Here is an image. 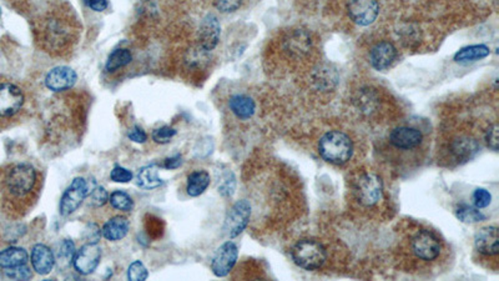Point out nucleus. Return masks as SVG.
I'll return each mask as SVG.
<instances>
[{
    "instance_id": "1a4fd4ad",
    "label": "nucleus",
    "mask_w": 499,
    "mask_h": 281,
    "mask_svg": "<svg viewBox=\"0 0 499 281\" xmlns=\"http://www.w3.org/2000/svg\"><path fill=\"white\" fill-rule=\"evenodd\" d=\"M411 246L413 254L417 256L419 260L423 261L436 260L442 249L439 238L429 230L418 231L417 234L413 236Z\"/></svg>"
},
{
    "instance_id": "f3484780",
    "label": "nucleus",
    "mask_w": 499,
    "mask_h": 281,
    "mask_svg": "<svg viewBox=\"0 0 499 281\" xmlns=\"http://www.w3.org/2000/svg\"><path fill=\"white\" fill-rule=\"evenodd\" d=\"M498 241V228L497 226H485L476 233L474 248L482 255H497L499 251Z\"/></svg>"
},
{
    "instance_id": "f257e3e1",
    "label": "nucleus",
    "mask_w": 499,
    "mask_h": 281,
    "mask_svg": "<svg viewBox=\"0 0 499 281\" xmlns=\"http://www.w3.org/2000/svg\"><path fill=\"white\" fill-rule=\"evenodd\" d=\"M318 153L327 163L343 165L352 158L353 144L347 134L333 130L320 139Z\"/></svg>"
},
{
    "instance_id": "c03bdc74",
    "label": "nucleus",
    "mask_w": 499,
    "mask_h": 281,
    "mask_svg": "<svg viewBox=\"0 0 499 281\" xmlns=\"http://www.w3.org/2000/svg\"><path fill=\"white\" fill-rule=\"evenodd\" d=\"M85 4H87L92 11H107V0H85Z\"/></svg>"
},
{
    "instance_id": "4c0bfd02",
    "label": "nucleus",
    "mask_w": 499,
    "mask_h": 281,
    "mask_svg": "<svg viewBox=\"0 0 499 281\" xmlns=\"http://www.w3.org/2000/svg\"><path fill=\"white\" fill-rule=\"evenodd\" d=\"M473 203L474 206L478 208V209L487 208L492 203V194L489 193L488 190L478 188V189L474 190Z\"/></svg>"
},
{
    "instance_id": "6ab92c4d",
    "label": "nucleus",
    "mask_w": 499,
    "mask_h": 281,
    "mask_svg": "<svg viewBox=\"0 0 499 281\" xmlns=\"http://www.w3.org/2000/svg\"><path fill=\"white\" fill-rule=\"evenodd\" d=\"M129 230H130V223H129L128 218L122 216V215H117V216L110 218L104 224L102 235L107 240L115 243V241H120L124 238H127Z\"/></svg>"
},
{
    "instance_id": "9d476101",
    "label": "nucleus",
    "mask_w": 499,
    "mask_h": 281,
    "mask_svg": "<svg viewBox=\"0 0 499 281\" xmlns=\"http://www.w3.org/2000/svg\"><path fill=\"white\" fill-rule=\"evenodd\" d=\"M26 97L19 87L11 83L0 84V118H9L21 110Z\"/></svg>"
},
{
    "instance_id": "ea45409f",
    "label": "nucleus",
    "mask_w": 499,
    "mask_h": 281,
    "mask_svg": "<svg viewBox=\"0 0 499 281\" xmlns=\"http://www.w3.org/2000/svg\"><path fill=\"white\" fill-rule=\"evenodd\" d=\"M498 125L493 124L492 127H489L487 133H485V142L493 152H498Z\"/></svg>"
},
{
    "instance_id": "ddd939ff",
    "label": "nucleus",
    "mask_w": 499,
    "mask_h": 281,
    "mask_svg": "<svg viewBox=\"0 0 499 281\" xmlns=\"http://www.w3.org/2000/svg\"><path fill=\"white\" fill-rule=\"evenodd\" d=\"M284 49L292 58H304L312 49V38L305 29H294L284 41Z\"/></svg>"
},
{
    "instance_id": "a878e982",
    "label": "nucleus",
    "mask_w": 499,
    "mask_h": 281,
    "mask_svg": "<svg viewBox=\"0 0 499 281\" xmlns=\"http://www.w3.org/2000/svg\"><path fill=\"white\" fill-rule=\"evenodd\" d=\"M490 54V49L484 44H476V46H464L461 51L456 53L454 62L468 63L477 62L481 59H484Z\"/></svg>"
},
{
    "instance_id": "bb28decb",
    "label": "nucleus",
    "mask_w": 499,
    "mask_h": 281,
    "mask_svg": "<svg viewBox=\"0 0 499 281\" xmlns=\"http://www.w3.org/2000/svg\"><path fill=\"white\" fill-rule=\"evenodd\" d=\"M133 60V54L129 49L119 48L117 51H112L107 58L105 69L109 73H115L122 68L127 67Z\"/></svg>"
},
{
    "instance_id": "c9c22d12",
    "label": "nucleus",
    "mask_w": 499,
    "mask_h": 281,
    "mask_svg": "<svg viewBox=\"0 0 499 281\" xmlns=\"http://www.w3.org/2000/svg\"><path fill=\"white\" fill-rule=\"evenodd\" d=\"M110 179L114 183H120V184H128L134 179V174L132 170L127 168H122L120 165H115L110 171Z\"/></svg>"
},
{
    "instance_id": "473e14b6",
    "label": "nucleus",
    "mask_w": 499,
    "mask_h": 281,
    "mask_svg": "<svg viewBox=\"0 0 499 281\" xmlns=\"http://www.w3.org/2000/svg\"><path fill=\"white\" fill-rule=\"evenodd\" d=\"M87 199L89 206H92V208H102L109 201V193L102 185H97L92 190V193L87 195Z\"/></svg>"
},
{
    "instance_id": "cd10ccee",
    "label": "nucleus",
    "mask_w": 499,
    "mask_h": 281,
    "mask_svg": "<svg viewBox=\"0 0 499 281\" xmlns=\"http://www.w3.org/2000/svg\"><path fill=\"white\" fill-rule=\"evenodd\" d=\"M454 214H456V218L464 224H477V223H481L485 219V216L482 214V211L478 208L464 204V203L456 206Z\"/></svg>"
},
{
    "instance_id": "4468645a",
    "label": "nucleus",
    "mask_w": 499,
    "mask_h": 281,
    "mask_svg": "<svg viewBox=\"0 0 499 281\" xmlns=\"http://www.w3.org/2000/svg\"><path fill=\"white\" fill-rule=\"evenodd\" d=\"M397 58V49L391 41H381L370 51V64L373 69L383 72L392 65Z\"/></svg>"
},
{
    "instance_id": "2eb2a0df",
    "label": "nucleus",
    "mask_w": 499,
    "mask_h": 281,
    "mask_svg": "<svg viewBox=\"0 0 499 281\" xmlns=\"http://www.w3.org/2000/svg\"><path fill=\"white\" fill-rule=\"evenodd\" d=\"M221 36V26L219 19L214 14L206 16L201 21L199 29V43L201 49L205 51H214L218 46Z\"/></svg>"
},
{
    "instance_id": "5701e85b",
    "label": "nucleus",
    "mask_w": 499,
    "mask_h": 281,
    "mask_svg": "<svg viewBox=\"0 0 499 281\" xmlns=\"http://www.w3.org/2000/svg\"><path fill=\"white\" fill-rule=\"evenodd\" d=\"M136 185L145 190L158 189L163 185V180L159 175V165L149 164L140 169L136 175Z\"/></svg>"
},
{
    "instance_id": "c85d7f7f",
    "label": "nucleus",
    "mask_w": 499,
    "mask_h": 281,
    "mask_svg": "<svg viewBox=\"0 0 499 281\" xmlns=\"http://www.w3.org/2000/svg\"><path fill=\"white\" fill-rule=\"evenodd\" d=\"M356 104L357 107L361 109V112L370 114L375 112L380 105V97L373 89H361V92L357 95Z\"/></svg>"
},
{
    "instance_id": "a211bd4d",
    "label": "nucleus",
    "mask_w": 499,
    "mask_h": 281,
    "mask_svg": "<svg viewBox=\"0 0 499 281\" xmlns=\"http://www.w3.org/2000/svg\"><path fill=\"white\" fill-rule=\"evenodd\" d=\"M423 135L418 129L409 127H399L390 135V143L399 150H411L421 145Z\"/></svg>"
},
{
    "instance_id": "6e6552de",
    "label": "nucleus",
    "mask_w": 499,
    "mask_h": 281,
    "mask_svg": "<svg viewBox=\"0 0 499 281\" xmlns=\"http://www.w3.org/2000/svg\"><path fill=\"white\" fill-rule=\"evenodd\" d=\"M239 258V248L234 241H226L215 253L211 260V270L218 277H225L232 271Z\"/></svg>"
},
{
    "instance_id": "58836bf2",
    "label": "nucleus",
    "mask_w": 499,
    "mask_h": 281,
    "mask_svg": "<svg viewBox=\"0 0 499 281\" xmlns=\"http://www.w3.org/2000/svg\"><path fill=\"white\" fill-rule=\"evenodd\" d=\"M214 4L221 13H234L242 4V0H214Z\"/></svg>"
},
{
    "instance_id": "20e7f679",
    "label": "nucleus",
    "mask_w": 499,
    "mask_h": 281,
    "mask_svg": "<svg viewBox=\"0 0 499 281\" xmlns=\"http://www.w3.org/2000/svg\"><path fill=\"white\" fill-rule=\"evenodd\" d=\"M36 183V170L31 164H18L11 169L6 176V186L11 195L21 198L34 189Z\"/></svg>"
},
{
    "instance_id": "aec40b11",
    "label": "nucleus",
    "mask_w": 499,
    "mask_h": 281,
    "mask_svg": "<svg viewBox=\"0 0 499 281\" xmlns=\"http://www.w3.org/2000/svg\"><path fill=\"white\" fill-rule=\"evenodd\" d=\"M338 74L330 65H320L312 73V84L320 92H330L336 88Z\"/></svg>"
},
{
    "instance_id": "f03ea898",
    "label": "nucleus",
    "mask_w": 499,
    "mask_h": 281,
    "mask_svg": "<svg viewBox=\"0 0 499 281\" xmlns=\"http://www.w3.org/2000/svg\"><path fill=\"white\" fill-rule=\"evenodd\" d=\"M292 260L296 265L305 270H317L327 260V251L321 243L313 239H304L296 243L291 250Z\"/></svg>"
},
{
    "instance_id": "7c9ffc66",
    "label": "nucleus",
    "mask_w": 499,
    "mask_h": 281,
    "mask_svg": "<svg viewBox=\"0 0 499 281\" xmlns=\"http://www.w3.org/2000/svg\"><path fill=\"white\" fill-rule=\"evenodd\" d=\"M75 244L70 239H64L59 243L58 250H56L55 263L58 261L60 265H70L73 264V259L75 255Z\"/></svg>"
},
{
    "instance_id": "c756f323",
    "label": "nucleus",
    "mask_w": 499,
    "mask_h": 281,
    "mask_svg": "<svg viewBox=\"0 0 499 281\" xmlns=\"http://www.w3.org/2000/svg\"><path fill=\"white\" fill-rule=\"evenodd\" d=\"M109 203L114 209L120 210L124 213H129L134 209V200L127 191L115 190L109 195Z\"/></svg>"
},
{
    "instance_id": "37998d69",
    "label": "nucleus",
    "mask_w": 499,
    "mask_h": 281,
    "mask_svg": "<svg viewBox=\"0 0 499 281\" xmlns=\"http://www.w3.org/2000/svg\"><path fill=\"white\" fill-rule=\"evenodd\" d=\"M183 164V157L180 154H176V155H173L170 158L165 159L163 168L168 169V170H175V169L181 168Z\"/></svg>"
},
{
    "instance_id": "a18cd8bd",
    "label": "nucleus",
    "mask_w": 499,
    "mask_h": 281,
    "mask_svg": "<svg viewBox=\"0 0 499 281\" xmlns=\"http://www.w3.org/2000/svg\"><path fill=\"white\" fill-rule=\"evenodd\" d=\"M0 16H1V9H0Z\"/></svg>"
},
{
    "instance_id": "72a5a7b5",
    "label": "nucleus",
    "mask_w": 499,
    "mask_h": 281,
    "mask_svg": "<svg viewBox=\"0 0 499 281\" xmlns=\"http://www.w3.org/2000/svg\"><path fill=\"white\" fill-rule=\"evenodd\" d=\"M149 277V270L140 260L133 261L128 267L129 281H145Z\"/></svg>"
},
{
    "instance_id": "412c9836",
    "label": "nucleus",
    "mask_w": 499,
    "mask_h": 281,
    "mask_svg": "<svg viewBox=\"0 0 499 281\" xmlns=\"http://www.w3.org/2000/svg\"><path fill=\"white\" fill-rule=\"evenodd\" d=\"M229 107L236 118H239L240 120H249L255 115L256 102L252 97L244 94H236L230 97Z\"/></svg>"
},
{
    "instance_id": "393cba45",
    "label": "nucleus",
    "mask_w": 499,
    "mask_h": 281,
    "mask_svg": "<svg viewBox=\"0 0 499 281\" xmlns=\"http://www.w3.org/2000/svg\"><path fill=\"white\" fill-rule=\"evenodd\" d=\"M186 193L191 198L204 194L211 183V176L206 170H195L190 173L186 180Z\"/></svg>"
},
{
    "instance_id": "dca6fc26",
    "label": "nucleus",
    "mask_w": 499,
    "mask_h": 281,
    "mask_svg": "<svg viewBox=\"0 0 499 281\" xmlns=\"http://www.w3.org/2000/svg\"><path fill=\"white\" fill-rule=\"evenodd\" d=\"M31 263L36 274L48 275L55 266V254L49 246L36 244L31 248Z\"/></svg>"
},
{
    "instance_id": "0eeeda50",
    "label": "nucleus",
    "mask_w": 499,
    "mask_h": 281,
    "mask_svg": "<svg viewBox=\"0 0 499 281\" xmlns=\"http://www.w3.org/2000/svg\"><path fill=\"white\" fill-rule=\"evenodd\" d=\"M102 248L97 243H87L75 253L73 259V266L77 274L82 276L90 275L97 270L102 261Z\"/></svg>"
},
{
    "instance_id": "7ed1b4c3",
    "label": "nucleus",
    "mask_w": 499,
    "mask_h": 281,
    "mask_svg": "<svg viewBox=\"0 0 499 281\" xmlns=\"http://www.w3.org/2000/svg\"><path fill=\"white\" fill-rule=\"evenodd\" d=\"M95 186L97 184L94 180L84 179L82 176L73 179L72 184L68 186L61 196L60 204H59V213L61 216L74 214L82 206L87 195L92 193V190Z\"/></svg>"
},
{
    "instance_id": "f704fd0d",
    "label": "nucleus",
    "mask_w": 499,
    "mask_h": 281,
    "mask_svg": "<svg viewBox=\"0 0 499 281\" xmlns=\"http://www.w3.org/2000/svg\"><path fill=\"white\" fill-rule=\"evenodd\" d=\"M4 275L11 279V280H31L33 277V272H31L29 266L21 265L16 266V267H9V269H6L4 271Z\"/></svg>"
},
{
    "instance_id": "79ce46f5",
    "label": "nucleus",
    "mask_w": 499,
    "mask_h": 281,
    "mask_svg": "<svg viewBox=\"0 0 499 281\" xmlns=\"http://www.w3.org/2000/svg\"><path fill=\"white\" fill-rule=\"evenodd\" d=\"M128 138L134 143L144 144L148 140V134L140 127H134L128 132Z\"/></svg>"
},
{
    "instance_id": "39448f33",
    "label": "nucleus",
    "mask_w": 499,
    "mask_h": 281,
    "mask_svg": "<svg viewBox=\"0 0 499 281\" xmlns=\"http://www.w3.org/2000/svg\"><path fill=\"white\" fill-rule=\"evenodd\" d=\"M353 191L360 204L363 206H373L382 199V179L373 173L362 174L355 183Z\"/></svg>"
},
{
    "instance_id": "e433bc0d",
    "label": "nucleus",
    "mask_w": 499,
    "mask_h": 281,
    "mask_svg": "<svg viewBox=\"0 0 499 281\" xmlns=\"http://www.w3.org/2000/svg\"><path fill=\"white\" fill-rule=\"evenodd\" d=\"M176 135V129L171 127H161V128L155 129L153 132V140L155 143L166 144L170 143V140Z\"/></svg>"
},
{
    "instance_id": "b1692460",
    "label": "nucleus",
    "mask_w": 499,
    "mask_h": 281,
    "mask_svg": "<svg viewBox=\"0 0 499 281\" xmlns=\"http://www.w3.org/2000/svg\"><path fill=\"white\" fill-rule=\"evenodd\" d=\"M29 261V254L24 248L11 246L0 251V267L9 269L16 266L26 265Z\"/></svg>"
},
{
    "instance_id": "423d86ee",
    "label": "nucleus",
    "mask_w": 499,
    "mask_h": 281,
    "mask_svg": "<svg viewBox=\"0 0 499 281\" xmlns=\"http://www.w3.org/2000/svg\"><path fill=\"white\" fill-rule=\"evenodd\" d=\"M251 219V204L247 200H239L230 208L225 218L222 230L225 234L234 239L244 233Z\"/></svg>"
},
{
    "instance_id": "9b49d317",
    "label": "nucleus",
    "mask_w": 499,
    "mask_h": 281,
    "mask_svg": "<svg viewBox=\"0 0 499 281\" xmlns=\"http://www.w3.org/2000/svg\"><path fill=\"white\" fill-rule=\"evenodd\" d=\"M347 11L357 26H367L377 19L380 4L377 0H350Z\"/></svg>"
},
{
    "instance_id": "2f4dec72",
    "label": "nucleus",
    "mask_w": 499,
    "mask_h": 281,
    "mask_svg": "<svg viewBox=\"0 0 499 281\" xmlns=\"http://www.w3.org/2000/svg\"><path fill=\"white\" fill-rule=\"evenodd\" d=\"M218 190L224 198H231L236 190V176L231 170H225L218 180Z\"/></svg>"
},
{
    "instance_id": "a19ab883",
    "label": "nucleus",
    "mask_w": 499,
    "mask_h": 281,
    "mask_svg": "<svg viewBox=\"0 0 499 281\" xmlns=\"http://www.w3.org/2000/svg\"><path fill=\"white\" fill-rule=\"evenodd\" d=\"M84 235L87 236V243H99L102 238V229L99 228V225L89 224L87 229L84 231Z\"/></svg>"
},
{
    "instance_id": "f8f14e48",
    "label": "nucleus",
    "mask_w": 499,
    "mask_h": 281,
    "mask_svg": "<svg viewBox=\"0 0 499 281\" xmlns=\"http://www.w3.org/2000/svg\"><path fill=\"white\" fill-rule=\"evenodd\" d=\"M77 82V74L70 67L60 65L50 69L45 75V87L51 92H65Z\"/></svg>"
},
{
    "instance_id": "4be33fe9",
    "label": "nucleus",
    "mask_w": 499,
    "mask_h": 281,
    "mask_svg": "<svg viewBox=\"0 0 499 281\" xmlns=\"http://www.w3.org/2000/svg\"><path fill=\"white\" fill-rule=\"evenodd\" d=\"M478 152L479 144L477 143V140L468 137L456 139L454 143L451 144V153L458 163L468 161L473 159Z\"/></svg>"
}]
</instances>
